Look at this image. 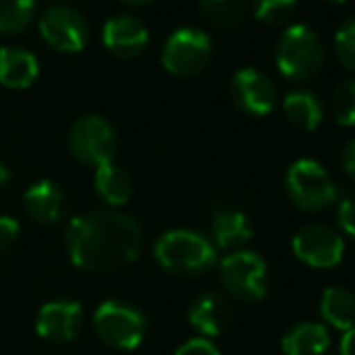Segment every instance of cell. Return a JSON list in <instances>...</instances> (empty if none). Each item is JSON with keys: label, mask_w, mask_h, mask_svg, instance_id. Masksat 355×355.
Wrapping results in <instances>:
<instances>
[{"label": "cell", "mask_w": 355, "mask_h": 355, "mask_svg": "<svg viewBox=\"0 0 355 355\" xmlns=\"http://www.w3.org/2000/svg\"><path fill=\"white\" fill-rule=\"evenodd\" d=\"M336 223L343 234L355 239V196H346L336 201Z\"/></svg>", "instance_id": "4316f807"}, {"label": "cell", "mask_w": 355, "mask_h": 355, "mask_svg": "<svg viewBox=\"0 0 355 355\" xmlns=\"http://www.w3.org/2000/svg\"><path fill=\"white\" fill-rule=\"evenodd\" d=\"M102 44L112 56L131 61V58H138L148 49L150 32L141 17L128 12H119L104 22Z\"/></svg>", "instance_id": "4fadbf2b"}, {"label": "cell", "mask_w": 355, "mask_h": 355, "mask_svg": "<svg viewBox=\"0 0 355 355\" xmlns=\"http://www.w3.org/2000/svg\"><path fill=\"white\" fill-rule=\"evenodd\" d=\"M198 8L213 27L234 32L252 15V0H198Z\"/></svg>", "instance_id": "7402d4cb"}, {"label": "cell", "mask_w": 355, "mask_h": 355, "mask_svg": "<svg viewBox=\"0 0 355 355\" xmlns=\"http://www.w3.org/2000/svg\"><path fill=\"white\" fill-rule=\"evenodd\" d=\"M39 78V58L29 49L0 46V85L8 89H27Z\"/></svg>", "instance_id": "ac0fdd59"}, {"label": "cell", "mask_w": 355, "mask_h": 355, "mask_svg": "<svg viewBox=\"0 0 355 355\" xmlns=\"http://www.w3.org/2000/svg\"><path fill=\"white\" fill-rule=\"evenodd\" d=\"M187 319L191 324L193 331L201 334V338H215L230 327L232 322V304L230 297L215 290H206V293L196 295L189 304Z\"/></svg>", "instance_id": "5bb4252c"}, {"label": "cell", "mask_w": 355, "mask_h": 355, "mask_svg": "<svg viewBox=\"0 0 355 355\" xmlns=\"http://www.w3.org/2000/svg\"><path fill=\"white\" fill-rule=\"evenodd\" d=\"M334 56L348 73H355V15L343 19L334 32Z\"/></svg>", "instance_id": "484cf974"}, {"label": "cell", "mask_w": 355, "mask_h": 355, "mask_svg": "<svg viewBox=\"0 0 355 355\" xmlns=\"http://www.w3.org/2000/svg\"><path fill=\"white\" fill-rule=\"evenodd\" d=\"M213 247L227 249V252H239L244 249L254 237V225L249 215L232 206H218L213 211L211 223Z\"/></svg>", "instance_id": "2e32d148"}, {"label": "cell", "mask_w": 355, "mask_h": 355, "mask_svg": "<svg viewBox=\"0 0 355 355\" xmlns=\"http://www.w3.org/2000/svg\"><path fill=\"white\" fill-rule=\"evenodd\" d=\"M319 314L331 329L346 334L355 327V293L343 285H329L319 300Z\"/></svg>", "instance_id": "44dd1931"}, {"label": "cell", "mask_w": 355, "mask_h": 355, "mask_svg": "<svg viewBox=\"0 0 355 355\" xmlns=\"http://www.w3.org/2000/svg\"><path fill=\"white\" fill-rule=\"evenodd\" d=\"M293 254L297 261H302L309 268H336L343 261L346 254V242L341 232L324 223H309L295 232L293 237Z\"/></svg>", "instance_id": "30bf717a"}, {"label": "cell", "mask_w": 355, "mask_h": 355, "mask_svg": "<svg viewBox=\"0 0 355 355\" xmlns=\"http://www.w3.org/2000/svg\"><path fill=\"white\" fill-rule=\"evenodd\" d=\"M338 355H355V327L348 329L338 343Z\"/></svg>", "instance_id": "4dcf8cb0"}, {"label": "cell", "mask_w": 355, "mask_h": 355, "mask_svg": "<svg viewBox=\"0 0 355 355\" xmlns=\"http://www.w3.org/2000/svg\"><path fill=\"white\" fill-rule=\"evenodd\" d=\"M283 114L293 128L312 133L322 126L327 109H324V102L317 92L307 87H295L283 97Z\"/></svg>", "instance_id": "e0dca14e"}, {"label": "cell", "mask_w": 355, "mask_h": 355, "mask_svg": "<svg viewBox=\"0 0 355 355\" xmlns=\"http://www.w3.org/2000/svg\"><path fill=\"white\" fill-rule=\"evenodd\" d=\"M155 261L164 271L184 278H198L218 266V249L206 234L196 230H169L159 234L153 247Z\"/></svg>", "instance_id": "7a4b0ae2"}, {"label": "cell", "mask_w": 355, "mask_h": 355, "mask_svg": "<svg viewBox=\"0 0 355 355\" xmlns=\"http://www.w3.org/2000/svg\"><path fill=\"white\" fill-rule=\"evenodd\" d=\"M39 34L56 53H80L89 42V22L73 5H51L39 17Z\"/></svg>", "instance_id": "9c48e42d"}, {"label": "cell", "mask_w": 355, "mask_h": 355, "mask_svg": "<svg viewBox=\"0 0 355 355\" xmlns=\"http://www.w3.org/2000/svg\"><path fill=\"white\" fill-rule=\"evenodd\" d=\"M94 191L97 196L107 203L109 208L119 211L121 206H126L133 196V179L121 164L116 162H109L102 164V167L94 169Z\"/></svg>", "instance_id": "ffe728a7"}, {"label": "cell", "mask_w": 355, "mask_h": 355, "mask_svg": "<svg viewBox=\"0 0 355 355\" xmlns=\"http://www.w3.org/2000/svg\"><path fill=\"white\" fill-rule=\"evenodd\" d=\"M230 97L239 112L249 116H268L278 107V85L259 68H239L230 80Z\"/></svg>", "instance_id": "8fae6325"}, {"label": "cell", "mask_w": 355, "mask_h": 355, "mask_svg": "<svg viewBox=\"0 0 355 355\" xmlns=\"http://www.w3.org/2000/svg\"><path fill=\"white\" fill-rule=\"evenodd\" d=\"M92 329L107 348L136 351L148 334V317L131 302L104 300L92 314Z\"/></svg>", "instance_id": "5b68a950"}, {"label": "cell", "mask_w": 355, "mask_h": 355, "mask_svg": "<svg viewBox=\"0 0 355 355\" xmlns=\"http://www.w3.org/2000/svg\"><path fill=\"white\" fill-rule=\"evenodd\" d=\"M19 223L12 215H0V252H8L19 239Z\"/></svg>", "instance_id": "83f0119b"}, {"label": "cell", "mask_w": 355, "mask_h": 355, "mask_svg": "<svg viewBox=\"0 0 355 355\" xmlns=\"http://www.w3.org/2000/svg\"><path fill=\"white\" fill-rule=\"evenodd\" d=\"M143 239L141 220L114 208L75 215L63 232L71 263L87 273H112L131 266L141 257Z\"/></svg>", "instance_id": "6da1fadb"}, {"label": "cell", "mask_w": 355, "mask_h": 355, "mask_svg": "<svg viewBox=\"0 0 355 355\" xmlns=\"http://www.w3.org/2000/svg\"><path fill=\"white\" fill-rule=\"evenodd\" d=\"M85 309L75 300H51L44 302L34 319V331L49 343H71L83 331Z\"/></svg>", "instance_id": "7c38bea8"}, {"label": "cell", "mask_w": 355, "mask_h": 355, "mask_svg": "<svg viewBox=\"0 0 355 355\" xmlns=\"http://www.w3.org/2000/svg\"><path fill=\"white\" fill-rule=\"evenodd\" d=\"M174 355H220V351L213 341L198 336V338H189L187 343H182V346L174 351Z\"/></svg>", "instance_id": "f1b7e54d"}, {"label": "cell", "mask_w": 355, "mask_h": 355, "mask_svg": "<svg viewBox=\"0 0 355 355\" xmlns=\"http://www.w3.org/2000/svg\"><path fill=\"white\" fill-rule=\"evenodd\" d=\"M331 348L329 329L319 322H302L290 327L281 338L285 355H327Z\"/></svg>", "instance_id": "d6986e66"}, {"label": "cell", "mask_w": 355, "mask_h": 355, "mask_svg": "<svg viewBox=\"0 0 355 355\" xmlns=\"http://www.w3.org/2000/svg\"><path fill=\"white\" fill-rule=\"evenodd\" d=\"M302 0H252V15L268 27L285 24L297 15Z\"/></svg>", "instance_id": "d4e9b609"}, {"label": "cell", "mask_w": 355, "mask_h": 355, "mask_svg": "<svg viewBox=\"0 0 355 355\" xmlns=\"http://www.w3.org/2000/svg\"><path fill=\"white\" fill-rule=\"evenodd\" d=\"M324 3H346V0H324Z\"/></svg>", "instance_id": "836d02e7"}, {"label": "cell", "mask_w": 355, "mask_h": 355, "mask_svg": "<svg viewBox=\"0 0 355 355\" xmlns=\"http://www.w3.org/2000/svg\"><path fill=\"white\" fill-rule=\"evenodd\" d=\"M341 167H343V174L355 184V138H351V141L341 148Z\"/></svg>", "instance_id": "f546056e"}, {"label": "cell", "mask_w": 355, "mask_h": 355, "mask_svg": "<svg viewBox=\"0 0 355 355\" xmlns=\"http://www.w3.org/2000/svg\"><path fill=\"white\" fill-rule=\"evenodd\" d=\"M10 182V169H8V164L0 159V184H8Z\"/></svg>", "instance_id": "1f68e13d"}, {"label": "cell", "mask_w": 355, "mask_h": 355, "mask_svg": "<svg viewBox=\"0 0 355 355\" xmlns=\"http://www.w3.org/2000/svg\"><path fill=\"white\" fill-rule=\"evenodd\" d=\"M24 213L39 225H58L68 213V196L66 189L53 179H39L24 191L22 196Z\"/></svg>", "instance_id": "9a60e30c"}, {"label": "cell", "mask_w": 355, "mask_h": 355, "mask_svg": "<svg viewBox=\"0 0 355 355\" xmlns=\"http://www.w3.org/2000/svg\"><path fill=\"white\" fill-rule=\"evenodd\" d=\"M68 150L85 167L97 169L102 164L114 162L119 150L116 128L99 114L80 116L68 131Z\"/></svg>", "instance_id": "52a82bcc"}, {"label": "cell", "mask_w": 355, "mask_h": 355, "mask_svg": "<svg viewBox=\"0 0 355 355\" xmlns=\"http://www.w3.org/2000/svg\"><path fill=\"white\" fill-rule=\"evenodd\" d=\"M213 39L198 27H179L162 46V68L174 78H193L211 63Z\"/></svg>", "instance_id": "ba28073f"}, {"label": "cell", "mask_w": 355, "mask_h": 355, "mask_svg": "<svg viewBox=\"0 0 355 355\" xmlns=\"http://www.w3.org/2000/svg\"><path fill=\"white\" fill-rule=\"evenodd\" d=\"M276 68L285 80L307 83L322 73L327 63V44L322 34L304 22L288 24L276 42Z\"/></svg>", "instance_id": "3957f363"}, {"label": "cell", "mask_w": 355, "mask_h": 355, "mask_svg": "<svg viewBox=\"0 0 355 355\" xmlns=\"http://www.w3.org/2000/svg\"><path fill=\"white\" fill-rule=\"evenodd\" d=\"M285 193L297 211L319 213L338 201V187L329 169L312 157H300L285 172Z\"/></svg>", "instance_id": "277c9868"}, {"label": "cell", "mask_w": 355, "mask_h": 355, "mask_svg": "<svg viewBox=\"0 0 355 355\" xmlns=\"http://www.w3.org/2000/svg\"><path fill=\"white\" fill-rule=\"evenodd\" d=\"M121 3L133 5V8H141V5H150V3H155V0H121Z\"/></svg>", "instance_id": "d6a6232c"}, {"label": "cell", "mask_w": 355, "mask_h": 355, "mask_svg": "<svg viewBox=\"0 0 355 355\" xmlns=\"http://www.w3.org/2000/svg\"><path fill=\"white\" fill-rule=\"evenodd\" d=\"M218 276L225 293L234 300L261 302L268 295V266L257 252H230L218 261Z\"/></svg>", "instance_id": "8992f818"}, {"label": "cell", "mask_w": 355, "mask_h": 355, "mask_svg": "<svg viewBox=\"0 0 355 355\" xmlns=\"http://www.w3.org/2000/svg\"><path fill=\"white\" fill-rule=\"evenodd\" d=\"M329 112L338 126H355V78L343 80L334 87L331 99H329Z\"/></svg>", "instance_id": "cb8c5ba5"}, {"label": "cell", "mask_w": 355, "mask_h": 355, "mask_svg": "<svg viewBox=\"0 0 355 355\" xmlns=\"http://www.w3.org/2000/svg\"><path fill=\"white\" fill-rule=\"evenodd\" d=\"M39 15L37 0H0V34L17 37L27 32Z\"/></svg>", "instance_id": "603a6c76"}, {"label": "cell", "mask_w": 355, "mask_h": 355, "mask_svg": "<svg viewBox=\"0 0 355 355\" xmlns=\"http://www.w3.org/2000/svg\"><path fill=\"white\" fill-rule=\"evenodd\" d=\"M53 3H56V5H58V3H63V5H66V3H68V0H53Z\"/></svg>", "instance_id": "e575fe53"}]
</instances>
